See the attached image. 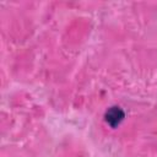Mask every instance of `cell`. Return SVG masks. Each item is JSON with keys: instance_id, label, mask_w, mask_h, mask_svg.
Here are the masks:
<instances>
[{"instance_id": "6da1fadb", "label": "cell", "mask_w": 157, "mask_h": 157, "mask_svg": "<svg viewBox=\"0 0 157 157\" xmlns=\"http://www.w3.org/2000/svg\"><path fill=\"white\" fill-rule=\"evenodd\" d=\"M124 119V112L119 107H112L105 113V121L112 126L115 128L119 125Z\"/></svg>"}]
</instances>
